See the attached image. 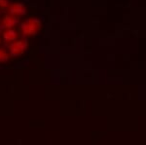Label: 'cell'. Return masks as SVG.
<instances>
[{
	"label": "cell",
	"instance_id": "obj_1",
	"mask_svg": "<svg viewBox=\"0 0 146 145\" xmlns=\"http://www.w3.org/2000/svg\"><path fill=\"white\" fill-rule=\"evenodd\" d=\"M41 21L38 18L31 17L23 21L19 24V31H20L21 36L27 39L29 37H33L38 34L41 30Z\"/></svg>",
	"mask_w": 146,
	"mask_h": 145
},
{
	"label": "cell",
	"instance_id": "obj_5",
	"mask_svg": "<svg viewBox=\"0 0 146 145\" xmlns=\"http://www.w3.org/2000/svg\"><path fill=\"white\" fill-rule=\"evenodd\" d=\"M0 36L2 39V43L5 45H9L12 42L16 41L21 37L20 31L17 28H10V29H2L0 31Z\"/></svg>",
	"mask_w": 146,
	"mask_h": 145
},
{
	"label": "cell",
	"instance_id": "obj_8",
	"mask_svg": "<svg viewBox=\"0 0 146 145\" xmlns=\"http://www.w3.org/2000/svg\"><path fill=\"white\" fill-rule=\"evenodd\" d=\"M2 44V39H1V36H0V45Z\"/></svg>",
	"mask_w": 146,
	"mask_h": 145
},
{
	"label": "cell",
	"instance_id": "obj_3",
	"mask_svg": "<svg viewBox=\"0 0 146 145\" xmlns=\"http://www.w3.org/2000/svg\"><path fill=\"white\" fill-rule=\"evenodd\" d=\"M5 13L9 14L11 16H14L15 18L21 20L27 14V8L25 4L21 2H11L10 6L8 7Z\"/></svg>",
	"mask_w": 146,
	"mask_h": 145
},
{
	"label": "cell",
	"instance_id": "obj_6",
	"mask_svg": "<svg viewBox=\"0 0 146 145\" xmlns=\"http://www.w3.org/2000/svg\"><path fill=\"white\" fill-rule=\"evenodd\" d=\"M11 60V57L8 53L6 47L0 45V64H6Z\"/></svg>",
	"mask_w": 146,
	"mask_h": 145
},
{
	"label": "cell",
	"instance_id": "obj_7",
	"mask_svg": "<svg viewBox=\"0 0 146 145\" xmlns=\"http://www.w3.org/2000/svg\"><path fill=\"white\" fill-rule=\"evenodd\" d=\"M11 2V0H0V12H6Z\"/></svg>",
	"mask_w": 146,
	"mask_h": 145
},
{
	"label": "cell",
	"instance_id": "obj_2",
	"mask_svg": "<svg viewBox=\"0 0 146 145\" xmlns=\"http://www.w3.org/2000/svg\"><path fill=\"white\" fill-rule=\"evenodd\" d=\"M28 41L27 38H23V37H20L16 41L12 42L9 45L6 46L8 53L10 55L11 58H20L23 55H25L28 50Z\"/></svg>",
	"mask_w": 146,
	"mask_h": 145
},
{
	"label": "cell",
	"instance_id": "obj_4",
	"mask_svg": "<svg viewBox=\"0 0 146 145\" xmlns=\"http://www.w3.org/2000/svg\"><path fill=\"white\" fill-rule=\"evenodd\" d=\"M20 24V20L5 13L3 17H0V30L17 28Z\"/></svg>",
	"mask_w": 146,
	"mask_h": 145
}]
</instances>
